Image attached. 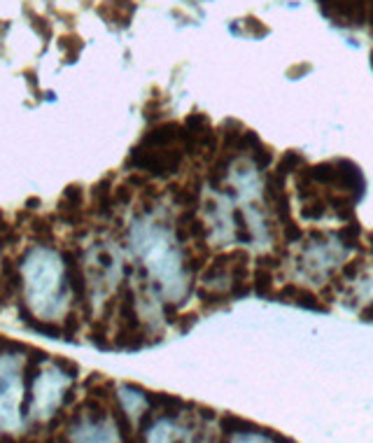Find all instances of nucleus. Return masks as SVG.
<instances>
[{
    "mask_svg": "<svg viewBox=\"0 0 373 443\" xmlns=\"http://www.w3.org/2000/svg\"><path fill=\"white\" fill-rule=\"evenodd\" d=\"M80 385H71L68 389H63V396H61V406L63 408H71L73 403H78V394H80Z\"/></svg>",
    "mask_w": 373,
    "mask_h": 443,
    "instance_id": "nucleus-22",
    "label": "nucleus"
},
{
    "mask_svg": "<svg viewBox=\"0 0 373 443\" xmlns=\"http://www.w3.org/2000/svg\"><path fill=\"white\" fill-rule=\"evenodd\" d=\"M12 301H14V296L10 292V287H7L3 282V278H0V312H3V308H7Z\"/></svg>",
    "mask_w": 373,
    "mask_h": 443,
    "instance_id": "nucleus-23",
    "label": "nucleus"
},
{
    "mask_svg": "<svg viewBox=\"0 0 373 443\" xmlns=\"http://www.w3.org/2000/svg\"><path fill=\"white\" fill-rule=\"evenodd\" d=\"M133 198H135V189L131 185H126V182H119L112 189V205H115V210L128 208L133 203Z\"/></svg>",
    "mask_w": 373,
    "mask_h": 443,
    "instance_id": "nucleus-14",
    "label": "nucleus"
},
{
    "mask_svg": "<svg viewBox=\"0 0 373 443\" xmlns=\"http://www.w3.org/2000/svg\"><path fill=\"white\" fill-rule=\"evenodd\" d=\"M196 322H199V312H187V315H178L175 327H178L180 332H189Z\"/></svg>",
    "mask_w": 373,
    "mask_h": 443,
    "instance_id": "nucleus-21",
    "label": "nucleus"
},
{
    "mask_svg": "<svg viewBox=\"0 0 373 443\" xmlns=\"http://www.w3.org/2000/svg\"><path fill=\"white\" fill-rule=\"evenodd\" d=\"M103 378H105V376H103L101 371H91V373H89V378H87V380H82V385H80V387H82V389H85V392H87L89 387H94L96 383H101Z\"/></svg>",
    "mask_w": 373,
    "mask_h": 443,
    "instance_id": "nucleus-24",
    "label": "nucleus"
},
{
    "mask_svg": "<svg viewBox=\"0 0 373 443\" xmlns=\"http://www.w3.org/2000/svg\"><path fill=\"white\" fill-rule=\"evenodd\" d=\"M371 56H373V54H371Z\"/></svg>",
    "mask_w": 373,
    "mask_h": 443,
    "instance_id": "nucleus-27",
    "label": "nucleus"
},
{
    "mask_svg": "<svg viewBox=\"0 0 373 443\" xmlns=\"http://www.w3.org/2000/svg\"><path fill=\"white\" fill-rule=\"evenodd\" d=\"M82 324H85V320H82V312L78 305H71V308L66 310L63 320H61V329H63V341L68 343H78V336L82 334Z\"/></svg>",
    "mask_w": 373,
    "mask_h": 443,
    "instance_id": "nucleus-10",
    "label": "nucleus"
},
{
    "mask_svg": "<svg viewBox=\"0 0 373 443\" xmlns=\"http://www.w3.org/2000/svg\"><path fill=\"white\" fill-rule=\"evenodd\" d=\"M301 166H303L301 154H296V152H287V154H285L283 159H280V164L276 166V171H273V173L285 175V178H287L289 173H296Z\"/></svg>",
    "mask_w": 373,
    "mask_h": 443,
    "instance_id": "nucleus-16",
    "label": "nucleus"
},
{
    "mask_svg": "<svg viewBox=\"0 0 373 443\" xmlns=\"http://www.w3.org/2000/svg\"><path fill=\"white\" fill-rule=\"evenodd\" d=\"M51 362H54V366L61 371V376L71 378V380H78L80 378V364L73 362V360H66V357L61 355H51Z\"/></svg>",
    "mask_w": 373,
    "mask_h": 443,
    "instance_id": "nucleus-17",
    "label": "nucleus"
},
{
    "mask_svg": "<svg viewBox=\"0 0 373 443\" xmlns=\"http://www.w3.org/2000/svg\"><path fill=\"white\" fill-rule=\"evenodd\" d=\"M219 430L224 432L226 439H238L243 432H255L257 427L252 423H247V420H243V418H236L231 413H224L222 418H219Z\"/></svg>",
    "mask_w": 373,
    "mask_h": 443,
    "instance_id": "nucleus-11",
    "label": "nucleus"
},
{
    "mask_svg": "<svg viewBox=\"0 0 373 443\" xmlns=\"http://www.w3.org/2000/svg\"><path fill=\"white\" fill-rule=\"evenodd\" d=\"M185 157V150L178 147V145H173V147H142V145H135L128 152L124 171H142L149 178L169 180L182 171Z\"/></svg>",
    "mask_w": 373,
    "mask_h": 443,
    "instance_id": "nucleus-1",
    "label": "nucleus"
},
{
    "mask_svg": "<svg viewBox=\"0 0 373 443\" xmlns=\"http://www.w3.org/2000/svg\"><path fill=\"white\" fill-rule=\"evenodd\" d=\"M280 299H287V301H294L303 305V308H313V310H324V305L319 303L317 296L310 292L306 287H299V285H285L283 292H280Z\"/></svg>",
    "mask_w": 373,
    "mask_h": 443,
    "instance_id": "nucleus-9",
    "label": "nucleus"
},
{
    "mask_svg": "<svg viewBox=\"0 0 373 443\" xmlns=\"http://www.w3.org/2000/svg\"><path fill=\"white\" fill-rule=\"evenodd\" d=\"M96 12L105 24L126 28L128 24H131V17L135 12V3L133 0H103V3L96 7Z\"/></svg>",
    "mask_w": 373,
    "mask_h": 443,
    "instance_id": "nucleus-6",
    "label": "nucleus"
},
{
    "mask_svg": "<svg viewBox=\"0 0 373 443\" xmlns=\"http://www.w3.org/2000/svg\"><path fill=\"white\" fill-rule=\"evenodd\" d=\"M61 259H63V276H66V282H68V289L73 292V305H78L85 324H89L91 320H94V303H91L89 278H87L85 264H82L80 245L63 248L61 250Z\"/></svg>",
    "mask_w": 373,
    "mask_h": 443,
    "instance_id": "nucleus-2",
    "label": "nucleus"
},
{
    "mask_svg": "<svg viewBox=\"0 0 373 443\" xmlns=\"http://www.w3.org/2000/svg\"><path fill=\"white\" fill-rule=\"evenodd\" d=\"M24 208H28L30 212L40 210V208H42V198H40V196H28V198H26V203H24Z\"/></svg>",
    "mask_w": 373,
    "mask_h": 443,
    "instance_id": "nucleus-25",
    "label": "nucleus"
},
{
    "mask_svg": "<svg viewBox=\"0 0 373 443\" xmlns=\"http://www.w3.org/2000/svg\"><path fill=\"white\" fill-rule=\"evenodd\" d=\"M26 233L28 238L37 243V245L44 248H54L56 245V231H54V222L49 219V215H33L26 224Z\"/></svg>",
    "mask_w": 373,
    "mask_h": 443,
    "instance_id": "nucleus-7",
    "label": "nucleus"
},
{
    "mask_svg": "<svg viewBox=\"0 0 373 443\" xmlns=\"http://www.w3.org/2000/svg\"><path fill=\"white\" fill-rule=\"evenodd\" d=\"M68 418H71V413H68V408L61 406L59 411H54L49 418V423H47V432L49 434H56L61 427H66L68 425Z\"/></svg>",
    "mask_w": 373,
    "mask_h": 443,
    "instance_id": "nucleus-18",
    "label": "nucleus"
},
{
    "mask_svg": "<svg viewBox=\"0 0 373 443\" xmlns=\"http://www.w3.org/2000/svg\"><path fill=\"white\" fill-rule=\"evenodd\" d=\"M115 178H117V173H108V175H103L101 180L96 182L94 187L89 189V198H91V203H89V217L94 219H112V215H115V205H112V189H115Z\"/></svg>",
    "mask_w": 373,
    "mask_h": 443,
    "instance_id": "nucleus-4",
    "label": "nucleus"
},
{
    "mask_svg": "<svg viewBox=\"0 0 373 443\" xmlns=\"http://www.w3.org/2000/svg\"><path fill=\"white\" fill-rule=\"evenodd\" d=\"M85 201H87L85 187H82L80 182H73V185H68V187L63 189V192H61L56 212H73V210H82V208H87Z\"/></svg>",
    "mask_w": 373,
    "mask_h": 443,
    "instance_id": "nucleus-8",
    "label": "nucleus"
},
{
    "mask_svg": "<svg viewBox=\"0 0 373 443\" xmlns=\"http://www.w3.org/2000/svg\"><path fill=\"white\" fill-rule=\"evenodd\" d=\"M30 332H35V334H42V336H47V339L51 341H61L63 339V329H61V322H56V320H30V322L26 324Z\"/></svg>",
    "mask_w": 373,
    "mask_h": 443,
    "instance_id": "nucleus-13",
    "label": "nucleus"
},
{
    "mask_svg": "<svg viewBox=\"0 0 373 443\" xmlns=\"http://www.w3.org/2000/svg\"><path fill=\"white\" fill-rule=\"evenodd\" d=\"M24 12H26V17L30 19V21H28V24H30V28H33L35 33L40 35L44 42H47L49 37H51V33H54V28H51V24H49V21L44 19V17H40V14H35L33 10H30V5H26V7H24Z\"/></svg>",
    "mask_w": 373,
    "mask_h": 443,
    "instance_id": "nucleus-15",
    "label": "nucleus"
},
{
    "mask_svg": "<svg viewBox=\"0 0 373 443\" xmlns=\"http://www.w3.org/2000/svg\"><path fill=\"white\" fill-rule=\"evenodd\" d=\"M21 78L28 84L30 94L35 96V101H42V91H40V82H37V73L33 68H26V71H21Z\"/></svg>",
    "mask_w": 373,
    "mask_h": 443,
    "instance_id": "nucleus-19",
    "label": "nucleus"
},
{
    "mask_svg": "<svg viewBox=\"0 0 373 443\" xmlns=\"http://www.w3.org/2000/svg\"><path fill=\"white\" fill-rule=\"evenodd\" d=\"M82 47H85V40H82L80 35H75V33H68V35L59 37V49L63 51L66 63H75V61H78L80 54H82Z\"/></svg>",
    "mask_w": 373,
    "mask_h": 443,
    "instance_id": "nucleus-12",
    "label": "nucleus"
},
{
    "mask_svg": "<svg viewBox=\"0 0 373 443\" xmlns=\"http://www.w3.org/2000/svg\"><path fill=\"white\" fill-rule=\"evenodd\" d=\"M142 112H145V119L147 121H154L161 117V96H152Z\"/></svg>",
    "mask_w": 373,
    "mask_h": 443,
    "instance_id": "nucleus-20",
    "label": "nucleus"
},
{
    "mask_svg": "<svg viewBox=\"0 0 373 443\" xmlns=\"http://www.w3.org/2000/svg\"><path fill=\"white\" fill-rule=\"evenodd\" d=\"M182 131H185V126L180 121H161V124L147 128L138 145L142 147H173V145H180Z\"/></svg>",
    "mask_w": 373,
    "mask_h": 443,
    "instance_id": "nucleus-5",
    "label": "nucleus"
},
{
    "mask_svg": "<svg viewBox=\"0 0 373 443\" xmlns=\"http://www.w3.org/2000/svg\"><path fill=\"white\" fill-rule=\"evenodd\" d=\"M326 17H331L336 24L357 26L367 21L369 3L367 0H319Z\"/></svg>",
    "mask_w": 373,
    "mask_h": 443,
    "instance_id": "nucleus-3",
    "label": "nucleus"
},
{
    "mask_svg": "<svg viewBox=\"0 0 373 443\" xmlns=\"http://www.w3.org/2000/svg\"><path fill=\"white\" fill-rule=\"evenodd\" d=\"M10 226H12V224H10V222H7L5 212L0 210V233H5V231H7V229H10Z\"/></svg>",
    "mask_w": 373,
    "mask_h": 443,
    "instance_id": "nucleus-26",
    "label": "nucleus"
}]
</instances>
